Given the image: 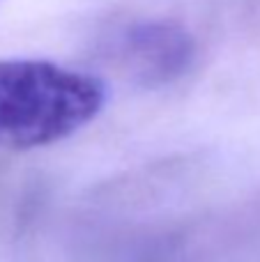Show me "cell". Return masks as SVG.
I'll use <instances>...</instances> for the list:
<instances>
[{
  "label": "cell",
  "mask_w": 260,
  "mask_h": 262,
  "mask_svg": "<svg viewBox=\"0 0 260 262\" xmlns=\"http://www.w3.org/2000/svg\"><path fill=\"white\" fill-rule=\"evenodd\" d=\"M104 83L46 60H0V147L32 149L85 127L101 111Z\"/></svg>",
  "instance_id": "cell-1"
},
{
  "label": "cell",
  "mask_w": 260,
  "mask_h": 262,
  "mask_svg": "<svg viewBox=\"0 0 260 262\" xmlns=\"http://www.w3.org/2000/svg\"><path fill=\"white\" fill-rule=\"evenodd\" d=\"M122 55L143 81L166 83L189 67L193 58V39L175 23H141L127 32Z\"/></svg>",
  "instance_id": "cell-2"
}]
</instances>
